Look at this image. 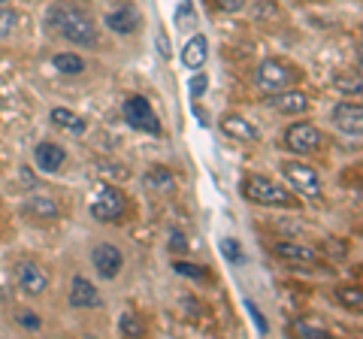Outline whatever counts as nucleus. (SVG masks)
Instances as JSON below:
<instances>
[{
	"instance_id": "1",
	"label": "nucleus",
	"mask_w": 363,
	"mask_h": 339,
	"mask_svg": "<svg viewBox=\"0 0 363 339\" xmlns=\"http://www.w3.org/2000/svg\"><path fill=\"white\" fill-rule=\"evenodd\" d=\"M242 191L248 200L260 203V206H291L288 191L281 188L279 182H272L267 176H248L242 182Z\"/></svg>"
},
{
	"instance_id": "2",
	"label": "nucleus",
	"mask_w": 363,
	"mask_h": 339,
	"mask_svg": "<svg viewBox=\"0 0 363 339\" xmlns=\"http://www.w3.org/2000/svg\"><path fill=\"white\" fill-rule=\"evenodd\" d=\"M321 145H324V133L309 121H297V124H291V128L285 130V149L291 155L306 157V155L318 152Z\"/></svg>"
},
{
	"instance_id": "3",
	"label": "nucleus",
	"mask_w": 363,
	"mask_h": 339,
	"mask_svg": "<svg viewBox=\"0 0 363 339\" xmlns=\"http://www.w3.org/2000/svg\"><path fill=\"white\" fill-rule=\"evenodd\" d=\"M124 212H128V200H124L121 191L116 185H100L94 203H91V216L106 224V221H121Z\"/></svg>"
},
{
	"instance_id": "4",
	"label": "nucleus",
	"mask_w": 363,
	"mask_h": 339,
	"mask_svg": "<svg viewBox=\"0 0 363 339\" xmlns=\"http://www.w3.org/2000/svg\"><path fill=\"white\" fill-rule=\"evenodd\" d=\"M255 82H257V88H264V91H281V88H291L297 82V70H291L288 64H281L276 58H267V61H260V67L255 70Z\"/></svg>"
},
{
	"instance_id": "5",
	"label": "nucleus",
	"mask_w": 363,
	"mask_h": 339,
	"mask_svg": "<svg viewBox=\"0 0 363 339\" xmlns=\"http://www.w3.org/2000/svg\"><path fill=\"white\" fill-rule=\"evenodd\" d=\"M281 176H285L303 197H309V200L321 197V179H318L315 167L303 164V161H281Z\"/></svg>"
},
{
	"instance_id": "6",
	"label": "nucleus",
	"mask_w": 363,
	"mask_h": 339,
	"mask_svg": "<svg viewBox=\"0 0 363 339\" xmlns=\"http://www.w3.org/2000/svg\"><path fill=\"white\" fill-rule=\"evenodd\" d=\"M61 33L76 46H94L97 43V28L85 13L79 9H64V18H61Z\"/></svg>"
},
{
	"instance_id": "7",
	"label": "nucleus",
	"mask_w": 363,
	"mask_h": 339,
	"mask_svg": "<svg viewBox=\"0 0 363 339\" xmlns=\"http://www.w3.org/2000/svg\"><path fill=\"white\" fill-rule=\"evenodd\" d=\"M124 118L133 130H145V133H161V121H157L152 104L143 94H133L124 100Z\"/></svg>"
},
{
	"instance_id": "8",
	"label": "nucleus",
	"mask_w": 363,
	"mask_h": 339,
	"mask_svg": "<svg viewBox=\"0 0 363 339\" xmlns=\"http://www.w3.org/2000/svg\"><path fill=\"white\" fill-rule=\"evenodd\" d=\"M91 264H94L97 269V276H104V279H116L121 273V267H124V255H121V248L118 245H112V243H100L94 252H91Z\"/></svg>"
},
{
	"instance_id": "9",
	"label": "nucleus",
	"mask_w": 363,
	"mask_h": 339,
	"mask_svg": "<svg viewBox=\"0 0 363 339\" xmlns=\"http://www.w3.org/2000/svg\"><path fill=\"white\" fill-rule=\"evenodd\" d=\"M16 279H18V288L30 294V297H40V294H45V288H49V273L33 261H21L16 267Z\"/></svg>"
},
{
	"instance_id": "10",
	"label": "nucleus",
	"mask_w": 363,
	"mask_h": 339,
	"mask_svg": "<svg viewBox=\"0 0 363 339\" xmlns=\"http://www.w3.org/2000/svg\"><path fill=\"white\" fill-rule=\"evenodd\" d=\"M330 118H333V124L339 130L348 133V137H360V130H363V106L360 104H351V100L336 104Z\"/></svg>"
},
{
	"instance_id": "11",
	"label": "nucleus",
	"mask_w": 363,
	"mask_h": 339,
	"mask_svg": "<svg viewBox=\"0 0 363 339\" xmlns=\"http://www.w3.org/2000/svg\"><path fill=\"white\" fill-rule=\"evenodd\" d=\"M269 106L281 112V116H303L306 109H309V97L300 88H281L279 94L269 97Z\"/></svg>"
},
{
	"instance_id": "12",
	"label": "nucleus",
	"mask_w": 363,
	"mask_h": 339,
	"mask_svg": "<svg viewBox=\"0 0 363 339\" xmlns=\"http://www.w3.org/2000/svg\"><path fill=\"white\" fill-rule=\"evenodd\" d=\"M221 130L227 133L230 140H236V143H245V145H255L257 140H260V130L255 128L248 118H242V116H236V112H227V116L221 118Z\"/></svg>"
},
{
	"instance_id": "13",
	"label": "nucleus",
	"mask_w": 363,
	"mask_h": 339,
	"mask_svg": "<svg viewBox=\"0 0 363 339\" xmlns=\"http://www.w3.org/2000/svg\"><path fill=\"white\" fill-rule=\"evenodd\" d=\"M70 306L73 309H97L100 306V294L94 288V282H88L85 276H73V282H70Z\"/></svg>"
},
{
	"instance_id": "14",
	"label": "nucleus",
	"mask_w": 363,
	"mask_h": 339,
	"mask_svg": "<svg viewBox=\"0 0 363 339\" xmlns=\"http://www.w3.org/2000/svg\"><path fill=\"white\" fill-rule=\"evenodd\" d=\"M33 161H37V167L43 170V173H58V170L67 164V152L58 143H37Z\"/></svg>"
},
{
	"instance_id": "15",
	"label": "nucleus",
	"mask_w": 363,
	"mask_h": 339,
	"mask_svg": "<svg viewBox=\"0 0 363 339\" xmlns=\"http://www.w3.org/2000/svg\"><path fill=\"white\" fill-rule=\"evenodd\" d=\"M209 58V40L197 33V37H191L185 46H182V64L188 67V70H200L203 64Z\"/></svg>"
},
{
	"instance_id": "16",
	"label": "nucleus",
	"mask_w": 363,
	"mask_h": 339,
	"mask_svg": "<svg viewBox=\"0 0 363 339\" xmlns=\"http://www.w3.org/2000/svg\"><path fill=\"white\" fill-rule=\"evenodd\" d=\"M25 216H33V218H45V221H52V218H61V206L55 203L52 197H28L25 200Z\"/></svg>"
},
{
	"instance_id": "17",
	"label": "nucleus",
	"mask_w": 363,
	"mask_h": 339,
	"mask_svg": "<svg viewBox=\"0 0 363 339\" xmlns=\"http://www.w3.org/2000/svg\"><path fill=\"white\" fill-rule=\"evenodd\" d=\"M276 255L285 257V261H297V264H315L318 261V252L309 245H300V243H279L276 245Z\"/></svg>"
},
{
	"instance_id": "18",
	"label": "nucleus",
	"mask_w": 363,
	"mask_h": 339,
	"mask_svg": "<svg viewBox=\"0 0 363 339\" xmlns=\"http://www.w3.org/2000/svg\"><path fill=\"white\" fill-rule=\"evenodd\" d=\"M145 188L149 191H161V194H173L176 191V176L167 167H155L145 173Z\"/></svg>"
},
{
	"instance_id": "19",
	"label": "nucleus",
	"mask_w": 363,
	"mask_h": 339,
	"mask_svg": "<svg viewBox=\"0 0 363 339\" xmlns=\"http://www.w3.org/2000/svg\"><path fill=\"white\" fill-rule=\"evenodd\" d=\"M136 16L130 6H121V9H116V13H106V25H109V30H116V33H133L136 30Z\"/></svg>"
},
{
	"instance_id": "20",
	"label": "nucleus",
	"mask_w": 363,
	"mask_h": 339,
	"mask_svg": "<svg viewBox=\"0 0 363 339\" xmlns=\"http://www.w3.org/2000/svg\"><path fill=\"white\" fill-rule=\"evenodd\" d=\"M52 121L58 124V128L70 130V133H85V128H88V121L82 116H76L73 109H64V106H55L52 109Z\"/></svg>"
},
{
	"instance_id": "21",
	"label": "nucleus",
	"mask_w": 363,
	"mask_h": 339,
	"mask_svg": "<svg viewBox=\"0 0 363 339\" xmlns=\"http://www.w3.org/2000/svg\"><path fill=\"white\" fill-rule=\"evenodd\" d=\"M52 64L58 67L64 76H79V73H85V61L79 58L76 52H58V55L52 58Z\"/></svg>"
},
{
	"instance_id": "22",
	"label": "nucleus",
	"mask_w": 363,
	"mask_h": 339,
	"mask_svg": "<svg viewBox=\"0 0 363 339\" xmlns=\"http://www.w3.org/2000/svg\"><path fill=\"white\" fill-rule=\"evenodd\" d=\"M18 28V13L16 9H9L6 4L0 6V40H6V37H13Z\"/></svg>"
},
{
	"instance_id": "23",
	"label": "nucleus",
	"mask_w": 363,
	"mask_h": 339,
	"mask_svg": "<svg viewBox=\"0 0 363 339\" xmlns=\"http://www.w3.org/2000/svg\"><path fill=\"white\" fill-rule=\"evenodd\" d=\"M118 330H121L124 336H145V327H143V321L136 318L133 312H124V315H121V321H118Z\"/></svg>"
},
{
	"instance_id": "24",
	"label": "nucleus",
	"mask_w": 363,
	"mask_h": 339,
	"mask_svg": "<svg viewBox=\"0 0 363 339\" xmlns=\"http://www.w3.org/2000/svg\"><path fill=\"white\" fill-rule=\"evenodd\" d=\"M281 16V9L279 4H272V0H257L255 4V18L257 21H276Z\"/></svg>"
},
{
	"instance_id": "25",
	"label": "nucleus",
	"mask_w": 363,
	"mask_h": 339,
	"mask_svg": "<svg viewBox=\"0 0 363 339\" xmlns=\"http://www.w3.org/2000/svg\"><path fill=\"white\" fill-rule=\"evenodd\" d=\"M336 297H339V303L342 306H348V309H354V312H360V306H363V297H360V291L357 288H336Z\"/></svg>"
},
{
	"instance_id": "26",
	"label": "nucleus",
	"mask_w": 363,
	"mask_h": 339,
	"mask_svg": "<svg viewBox=\"0 0 363 339\" xmlns=\"http://www.w3.org/2000/svg\"><path fill=\"white\" fill-rule=\"evenodd\" d=\"M173 269L179 276H188V279H206V269L203 267H194V264H188V261H176Z\"/></svg>"
},
{
	"instance_id": "27",
	"label": "nucleus",
	"mask_w": 363,
	"mask_h": 339,
	"mask_svg": "<svg viewBox=\"0 0 363 339\" xmlns=\"http://www.w3.org/2000/svg\"><path fill=\"white\" fill-rule=\"evenodd\" d=\"M333 85L339 88V91H348V94H360V76L354 73L351 79H345V76H336L333 79Z\"/></svg>"
},
{
	"instance_id": "28",
	"label": "nucleus",
	"mask_w": 363,
	"mask_h": 339,
	"mask_svg": "<svg viewBox=\"0 0 363 339\" xmlns=\"http://www.w3.org/2000/svg\"><path fill=\"white\" fill-rule=\"evenodd\" d=\"M297 333H300V336H315V339L330 336V333H327V327H321V324H309V321H300V324H297Z\"/></svg>"
},
{
	"instance_id": "29",
	"label": "nucleus",
	"mask_w": 363,
	"mask_h": 339,
	"mask_svg": "<svg viewBox=\"0 0 363 339\" xmlns=\"http://www.w3.org/2000/svg\"><path fill=\"white\" fill-rule=\"evenodd\" d=\"M206 88H209V79L203 73H197L194 79H191V94H194V97H203V94H206Z\"/></svg>"
},
{
	"instance_id": "30",
	"label": "nucleus",
	"mask_w": 363,
	"mask_h": 339,
	"mask_svg": "<svg viewBox=\"0 0 363 339\" xmlns=\"http://www.w3.org/2000/svg\"><path fill=\"white\" fill-rule=\"evenodd\" d=\"M248 0H218V6L224 9V13H240V9H245Z\"/></svg>"
},
{
	"instance_id": "31",
	"label": "nucleus",
	"mask_w": 363,
	"mask_h": 339,
	"mask_svg": "<svg viewBox=\"0 0 363 339\" xmlns=\"http://www.w3.org/2000/svg\"><path fill=\"white\" fill-rule=\"evenodd\" d=\"M221 252H224L227 257H233V261H242V255H240V245H236L233 240H227V243L221 245Z\"/></svg>"
},
{
	"instance_id": "32",
	"label": "nucleus",
	"mask_w": 363,
	"mask_h": 339,
	"mask_svg": "<svg viewBox=\"0 0 363 339\" xmlns=\"http://www.w3.org/2000/svg\"><path fill=\"white\" fill-rule=\"evenodd\" d=\"M18 321L25 324V327H30V330H37V327L43 324V321H40V315H30V312H21V315H18Z\"/></svg>"
},
{
	"instance_id": "33",
	"label": "nucleus",
	"mask_w": 363,
	"mask_h": 339,
	"mask_svg": "<svg viewBox=\"0 0 363 339\" xmlns=\"http://www.w3.org/2000/svg\"><path fill=\"white\" fill-rule=\"evenodd\" d=\"M248 312H252V318H255V324H257V330H260V333H267V321H264V315L257 312V306H252V303H248Z\"/></svg>"
},
{
	"instance_id": "34",
	"label": "nucleus",
	"mask_w": 363,
	"mask_h": 339,
	"mask_svg": "<svg viewBox=\"0 0 363 339\" xmlns=\"http://www.w3.org/2000/svg\"><path fill=\"white\" fill-rule=\"evenodd\" d=\"M185 236H182V233H173V236H169V248H173V252H185Z\"/></svg>"
},
{
	"instance_id": "35",
	"label": "nucleus",
	"mask_w": 363,
	"mask_h": 339,
	"mask_svg": "<svg viewBox=\"0 0 363 339\" xmlns=\"http://www.w3.org/2000/svg\"><path fill=\"white\" fill-rule=\"evenodd\" d=\"M157 46H161V55H164V58H173V49H169L167 33H157Z\"/></svg>"
},
{
	"instance_id": "36",
	"label": "nucleus",
	"mask_w": 363,
	"mask_h": 339,
	"mask_svg": "<svg viewBox=\"0 0 363 339\" xmlns=\"http://www.w3.org/2000/svg\"><path fill=\"white\" fill-rule=\"evenodd\" d=\"M4 4H6V0H0V6H4Z\"/></svg>"
}]
</instances>
